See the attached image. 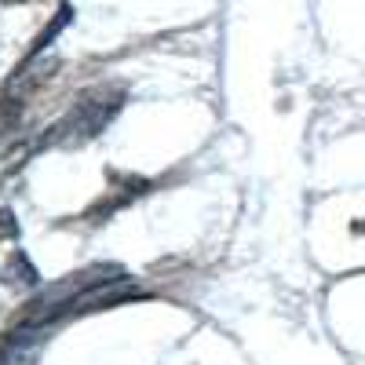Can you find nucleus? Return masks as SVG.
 Returning <instances> with one entry per match:
<instances>
[{
    "instance_id": "f257e3e1",
    "label": "nucleus",
    "mask_w": 365,
    "mask_h": 365,
    "mask_svg": "<svg viewBox=\"0 0 365 365\" xmlns=\"http://www.w3.org/2000/svg\"><path fill=\"white\" fill-rule=\"evenodd\" d=\"M120 103H106L103 91H91V96H84L77 103V110L70 113V120L63 128H55V132H66V139H91L96 132H103V125L113 117Z\"/></svg>"
}]
</instances>
